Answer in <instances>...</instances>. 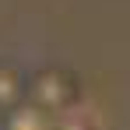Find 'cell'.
I'll list each match as a JSON object with an SVG mask.
<instances>
[{"label": "cell", "mask_w": 130, "mask_h": 130, "mask_svg": "<svg viewBox=\"0 0 130 130\" xmlns=\"http://www.w3.org/2000/svg\"><path fill=\"white\" fill-rule=\"evenodd\" d=\"M28 106L56 120L81 106V85L67 67H39L28 74Z\"/></svg>", "instance_id": "1"}, {"label": "cell", "mask_w": 130, "mask_h": 130, "mask_svg": "<svg viewBox=\"0 0 130 130\" xmlns=\"http://www.w3.org/2000/svg\"><path fill=\"white\" fill-rule=\"evenodd\" d=\"M21 106H28V74L14 63H0V120Z\"/></svg>", "instance_id": "2"}, {"label": "cell", "mask_w": 130, "mask_h": 130, "mask_svg": "<svg viewBox=\"0 0 130 130\" xmlns=\"http://www.w3.org/2000/svg\"><path fill=\"white\" fill-rule=\"evenodd\" d=\"M4 130H53V116H46L35 106H21L4 120Z\"/></svg>", "instance_id": "3"}, {"label": "cell", "mask_w": 130, "mask_h": 130, "mask_svg": "<svg viewBox=\"0 0 130 130\" xmlns=\"http://www.w3.org/2000/svg\"><path fill=\"white\" fill-rule=\"evenodd\" d=\"M0 130H4V120H0Z\"/></svg>", "instance_id": "4"}]
</instances>
